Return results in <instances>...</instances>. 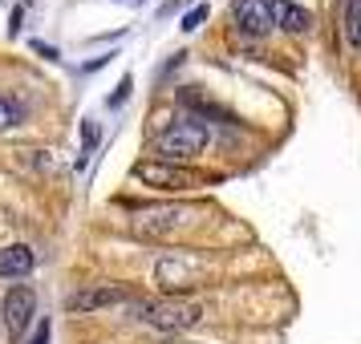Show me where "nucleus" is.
<instances>
[{"instance_id": "7", "label": "nucleus", "mask_w": 361, "mask_h": 344, "mask_svg": "<svg viewBox=\"0 0 361 344\" xmlns=\"http://www.w3.org/2000/svg\"><path fill=\"white\" fill-rule=\"evenodd\" d=\"M187 215L191 211H183V207H154V211H138V219H130V227L147 239H163V235H171L175 227L187 223Z\"/></svg>"}, {"instance_id": "11", "label": "nucleus", "mask_w": 361, "mask_h": 344, "mask_svg": "<svg viewBox=\"0 0 361 344\" xmlns=\"http://www.w3.org/2000/svg\"><path fill=\"white\" fill-rule=\"evenodd\" d=\"M345 41L361 49V0H345Z\"/></svg>"}, {"instance_id": "8", "label": "nucleus", "mask_w": 361, "mask_h": 344, "mask_svg": "<svg viewBox=\"0 0 361 344\" xmlns=\"http://www.w3.org/2000/svg\"><path fill=\"white\" fill-rule=\"evenodd\" d=\"M272 25L284 29V33H309L312 17L309 8H300L296 0H272Z\"/></svg>"}, {"instance_id": "3", "label": "nucleus", "mask_w": 361, "mask_h": 344, "mask_svg": "<svg viewBox=\"0 0 361 344\" xmlns=\"http://www.w3.org/2000/svg\"><path fill=\"white\" fill-rule=\"evenodd\" d=\"M134 179L154 186V191H195V186H203V179L195 170L175 166V163H159V158L154 163H138L134 166Z\"/></svg>"}, {"instance_id": "2", "label": "nucleus", "mask_w": 361, "mask_h": 344, "mask_svg": "<svg viewBox=\"0 0 361 344\" xmlns=\"http://www.w3.org/2000/svg\"><path fill=\"white\" fill-rule=\"evenodd\" d=\"M207 126L199 122V117H175L171 126H166L163 134H159V142H154V150H159V163H187V158H195V154H203V146H207Z\"/></svg>"}, {"instance_id": "10", "label": "nucleus", "mask_w": 361, "mask_h": 344, "mask_svg": "<svg viewBox=\"0 0 361 344\" xmlns=\"http://www.w3.org/2000/svg\"><path fill=\"white\" fill-rule=\"evenodd\" d=\"M154 279L163 284L166 292H179V288H191V284H195V267L183 263V260H163L154 267Z\"/></svg>"}, {"instance_id": "6", "label": "nucleus", "mask_w": 361, "mask_h": 344, "mask_svg": "<svg viewBox=\"0 0 361 344\" xmlns=\"http://www.w3.org/2000/svg\"><path fill=\"white\" fill-rule=\"evenodd\" d=\"M231 17H235V29L244 37H264L276 29L272 25V0H235Z\"/></svg>"}, {"instance_id": "12", "label": "nucleus", "mask_w": 361, "mask_h": 344, "mask_svg": "<svg viewBox=\"0 0 361 344\" xmlns=\"http://www.w3.org/2000/svg\"><path fill=\"white\" fill-rule=\"evenodd\" d=\"M203 20H207V4H195V8H191V13L183 17V33H195Z\"/></svg>"}, {"instance_id": "16", "label": "nucleus", "mask_w": 361, "mask_h": 344, "mask_svg": "<svg viewBox=\"0 0 361 344\" xmlns=\"http://www.w3.org/2000/svg\"><path fill=\"white\" fill-rule=\"evenodd\" d=\"M171 344H179V340H171Z\"/></svg>"}, {"instance_id": "15", "label": "nucleus", "mask_w": 361, "mask_h": 344, "mask_svg": "<svg viewBox=\"0 0 361 344\" xmlns=\"http://www.w3.org/2000/svg\"><path fill=\"white\" fill-rule=\"evenodd\" d=\"M29 344H49V320H41V324H37V336Z\"/></svg>"}, {"instance_id": "1", "label": "nucleus", "mask_w": 361, "mask_h": 344, "mask_svg": "<svg viewBox=\"0 0 361 344\" xmlns=\"http://www.w3.org/2000/svg\"><path fill=\"white\" fill-rule=\"evenodd\" d=\"M122 308H126L130 320H142V324L159 328V332H187V328H195L199 320H203V304L183 300V295H163V300L130 295Z\"/></svg>"}, {"instance_id": "4", "label": "nucleus", "mask_w": 361, "mask_h": 344, "mask_svg": "<svg viewBox=\"0 0 361 344\" xmlns=\"http://www.w3.org/2000/svg\"><path fill=\"white\" fill-rule=\"evenodd\" d=\"M0 316H4L8 336L20 340V336L29 332V324H33V316H37V292H33V288H25V284L8 288V295L0 300Z\"/></svg>"}, {"instance_id": "9", "label": "nucleus", "mask_w": 361, "mask_h": 344, "mask_svg": "<svg viewBox=\"0 0 361 344\" xmlns=\"http://www.w3.org/2000/svg\"><path fill=\"white\" fill-rule=\"evenodd\" d=\"M33 267H37L33 247H25V243L0 247V279H20V276H29Z\"/></svg>"}, {"instance_id": "14", "label": "nucleus", "mask_w": 361, "mask_h": 344, "mask_svg": "<svg viewBox=\"0 0 361 344\" xmlns=\"http://www.w3.org/2000/svg\"><path fill=\"white\" fill-rule=\"evenodd\" d=\"M130 89H134V82H130V73H126V77L118 82V94H114V98H110V106H122V101H126V94H130Z\"/></svg>"}, {"instance_id": "13", "label": "nucleus", "mask_w": 361, "mask_h": 344, "mask_svg": "<svg viewBox=\"0 0 361 344\" xmlns=\"http://www.w3.org/2000/svg\"><path fill=\"white\" fill-rule=\"evenodd\" d=\"M13 122H17V106H13L8 98H0V130H8Z\"/></svg>"}, {"instance_id": "5", "label": "nucleus", "mask_w": 361, "mask_h": 344, "mask_svg": "<svg viewBox=\"0 0 361 344\" xmlns=\"http://www.w3.org/2000/svg\"><path fill=\"white\" fill-rule=\"evenodd\" d=\"M130 292L126 288H114V284H85L78 292H69L66 308L69 312H98V308H114V304H126Z\"/></svg>"}]
</instances>
